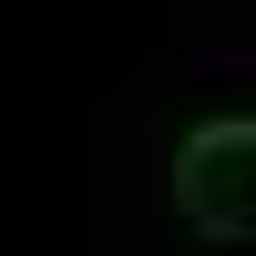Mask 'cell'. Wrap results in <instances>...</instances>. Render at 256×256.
<instances>
[{
    "label": "cell",
    "instance_id": "cell-1",
    "mask_svg": "<svg viewBox=\"0 0 256 256\" xmlns=\"http://www.w3.org/2000/svg\"><path fill=\"white\" fill-rule=\"evenodd\" d=\"M174 195L205 236H256V123H205L174 154Z\"/></svg>",
    "mask_w": 256,
    "mask_h": 256
}]
</instances>
